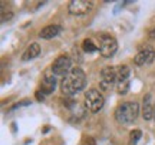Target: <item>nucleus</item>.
Listing matches in <instances>:
<instances>
[{"label":"nucleus","instance_id":"f257e3e1","mask_svg":"<svg viewBox=\"0 0 155 145\" xmlns=\"http://www.w3.org/2000/svg\"><path fill=\"white\" fill-rule=\"evenodd\" d=\"M85 85H86V75L81 68L76 66L72 68V71L66 76H63L61 82V88L65 95H73L79 91H82Z\"/></svg>","mask_w":155,"mask_h":145},{"label":"nucleus","instance_id":"f03ea898","mask_svg":"<svg viewBox=\"0 0 155 145\" xmlns=\"http://www.w3.org/2000/svg\"><path fill=\"white\" fill-rule=\"evenodd\" d=\"M139 114V105L138 102H124L122 105L118 106V109L115 111V118L119 124L128 125V124L134 122Z\"/></svg>","mask_w":155,"mask_h":145},{"label":"nucleus","instance_id":"7ed1b4c3","mask_svg":"<svg viewBox=\"0 0 155 145\" xmlns=\"http://www.w3.org/2000/svg\"><path fill=\"white\" fill-rule=\"evenodd\" d=\"M104 96L98 89H89L85 94V104L91 112H98L104 106Z\"/></svg>","mask_w":155,"mask_h":145},{"label":"nucleus","instance_id":"20e7f679","mask_svg":"<svg viewBox=\"0 0 155 145\" xmlns=\"http://www.w3.org/2000/svg\"><path fill=\"white\" fill-rule=\"evenodd\" d=\"M118 49V42L111 35H102L99 40V52L104 58H111Z\"/></svg>","mask_w":155,"mask_h":145},{"label":"nucleus","instance_id":"39448f33","mask_svg":"<svg viewBox=\"0 0 155 145\" xmlns=\"http://www.w3.org/2000/svg\"><path fill=\"white\" fill-rule=\"evenodd\" d=\"M92 7H94L92 2H88V0H72V2H69L68 10L73 16H83V15H88L89 12L92 10Z\"/></svg>","mask_w":155,"mask_h":145},{"label":"nucleus","instance_id":"423d86ee","mask_svg":"<svg viewBox=\"0 0 155 145\" xmlns=\"http://www.w3.org/2000/svg\"><path fill=\"white\" fill-rule=\"evenodd\" d=\"M72 61H71V58L66 55H62L59 58H56V61L53 62V65H52V71L55 75H59V76H66L68 73L71 72L72 69Z\"/></svg>","mask_w":155,"mask_h":145},{"label":"nucleus","instance_id":"0eeeda50","mask_svg":"<svg viewBox=\"0 0 155 145\" xmlns=\"http://www.w3.org/2000/svg\"><path fill=\"white\" fill-rule=\"evenodd\" d=\"M118 82V78H116V68H111V66H106L102 69L101 72V88L102 89H109V86Z\"/></svg>","mask_w":155,"mask_h":145},{"label":"nucleus","instance_id":"6e6552de","mask_svg":"<svg viewBox=\"0 0 155 145\" xmlns=\"http://www.w3.org/2000/svg\"><path fill=\"white\" fill-rule=\"evenodd\" d=\"M154 58H155L154 48H152V46H145V48H142V49L137 53V56L134 58V62H135V65H138V66L150 65V63H152Z\"/></svg>","mask_w":155,"mask_h":145},{"label":"nucleus","instance_id":"1a4fd4ad","mask_svg":"<svg viewBox=\"0 0 155 145\" xmlns=\"http://www.w3.org/2000/svg\"><path fill=\"white\" fill-rule=\"evenodd\" d=\"M154 106L155 104H152V95L147 94L144 96V102H142V117L145 121H150L154 118Z\"/></svg>","mask_w":155,"mask_h":145},{"label":"nucleus","instance_id":"9d476101","mask_svg":"<svg viewBox=\"0 0 155 145\" xmlns=\"http://www.w3.org/2000/svg\"><path fill=\"white\" fill-rule=\"evenodd\" d=\"M56 88V79L53 75L49 73H45L43 79H42V84H40V89L43 94H52Z\"/></svg>","mask_w":155,"mask_h":145},{"label":"nucleus","instance_id":"9b49d317","mask_svg":"<svg viewBox=\"0 0 155 145\" xmlns=\"http://www.w3.org/2000/svg\"><path fill=\"white\" fill-rule=\"evenodd\" d=\"M62 28L59 25H50V26H46L40 30V33L39 36L42 38V39H52V38H55L56 35L61 33Z\"/></svg>","mask_w":155,"mask_h":145},{"label":"nucleus","instance_id":"f8f14e48","mask_svg":"<svg viewBox=\"0 0 155 145\" xmlns=\"http://www.w3.org/2000/svg\"><path fill=\"white\" fill-rule=\"evenodd\" d=\"M39 53H40V48H39V45L38 43H32V45L26 49V52L23 53L22 59L23 61H30V59H33V58L39 56Z\"/></svg>","mask_w":155,"mask_h":145},{"label":"nucleus","instance_id":"ddd939ff","mask_svg":"<svg viewBox=\"0 0 155 145\" xmlns=\"http://www.w3.org/2000/svg\"><path fill=\"white\" fill-rule=\"evenodd\" d=\"M129 68L127 65H121V66L116 68V78H118V84H122V82H127L128 78H129Z\"/></svg>","mask_w":155,"mask_h":145},{"label":"nucleus","instance_id":"4468645a","mask_svg":"<svg viewBox=\"0 0 155 145\" xmlns=\"http://www.w3.org/2000/svg\"><path fill=\"white\" fill-rule=\"evenodd\" d=\"M82 48H83V50H85V52H96V50H98V48L94 45V42H92L91 39H85V40H83Z\"/></svg>","mask_w":155,"mask_h":145},{"label":"nucleus","instance_id":"2eb2a0df","mask_svg":"<svg viewBox=\"0 0 155 145\" xmlns=\"http://www.w3.org/2000/svg\"><path fill=\"white\" fill-rule=\"evenodd\" d=\"M141 137H142V132H141L139 129H134V131H131V135H129L131 145H135V144H137V141H138Z\"/></svg>","mask_w":155,"mask_h":145},{"label":"nucleus","instance_id":"dca6fc26","mask_svg":"<svg viewBox=\"0 0 155 145\" xmlns=\"http://www.w3.org/2000/svg\"><path fill=\"white\" fill-rule=\"evenodd\" d=\"M128 89H129V82H122V84H118V92L119 94H127Z\"/></svg>","mask_w":155,"mask_h":145},{"label":"nucleus","instance_id":"f3484780","mask_svg":"<svg viewBox=\"0 0 155 145\" xmlns=\"http://www.w3.org/2000/svg\"><path fill=\"white\" fill-rule=\"evenodd\" d=\"M85 145H95V140L91 138V137H88V138L85 140Z\"/></svg>","mask_w":155,"mask_h":145},{"label":"nucleus","instance_id":"a211bd4d","mask_svg":"<svg viewBox=\"0 0 155 145\" xmlns=\"http://www.w3.org/2000/svg\"><path fill=\"white\" fill-rule=\"evenodd\" d=\"M150 38L151 39H155V28L151 30V33H150Z\"/></svg>","mask_w":155,"mask_h":145},{"label":"nucleus","instance_id":"6ab92c4d","mask_svg":"<svg viewBox=\"0 0 155 145\" xmlns=\"http://www.w3.org/2000/svg\"><path fill=\"white\" fill-rule=\"evenodd\" d=\"M12 19V13H7V15H5V19L3 20H10Z\"/></svg>","mask_w":155,"mask_h":145},{"label":"nucleus","instance_id":"aec40b11","mask_svg":"<svg viewBox=\"0 0 155 145\" xmlns=\"http://www.w3.org/2000/svg\"><path fill=\"white\" fill-rule=\"evenodd\" d=\"M36 96H38V99H39V101H43V99H45L43 95H40V92H36Z\"/></svg>","mask_w":155,"mask_h":145},{"label":"nucleus","instance_id":"412c9836","mask_svg":"<svg viewBox=\"0 0 155 145\" xmlns=\"http://www.w3.org/2000/svg\"><path fill=\"white\" fill-rule=\"evenodd\" d=\"M154 119H155V106H154Z\"/></svg>","mask_w":155,"mask_h":145}]
</instances>
